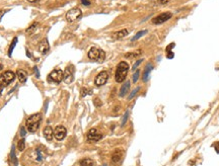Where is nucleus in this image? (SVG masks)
<instances>
[{"label":"nucleus","instance_id":"nucleus-1","mask_svg":"<svg viewBox=\"0 0 219 166\" xmlns=\"http://www.w3.org/2000/svg\"><path fill=\"white\" fill-rule=\"evenodd\" d=\"M129 71V65H128L127 62L125 61H122L118 64L117 66V70H116V74H115V79L118 83H121L126 79L127 77V73Z\"/></svg>","mask_w":219,"mask_h":166},{"label":"nucleus","instance_id":"nucleus-2","mask_svg":"<svg viewBox=\"0 0 219 166\" xmlns=\"http://www.w3.org/2000/svg\"><path fill=\"white\" fill-rule=\"evenodd\" d=\"M42 120V114H34L33 116H31L26 120V127L28 129V132L31 133H34L37 130H38L40 123Z\"/></svg>","mask_w":219,"mask_h":166},{"label":"nucleus","instance_id":"nucleus-3","mask_svg":"<svg viewBox=\"0 0 219 166\" xmlns=\"http://www.w3.org/2000/svg\"><path fill=\"white\" fill-rule=\"evenodd\" d=\"M88 58L90 60L92 61H97V62H103L104 60H105V57H106V54L105 52H104L103 50L98 49V48H95L93 47L89 51H88Z\"/></svg>","mask_w":219,"mask_h":166},{"label":"nucleus","instance_id":"nucleus-4","mask_svg":"<svg viewBox=\"0 0 219 166\" xmlns=\"http://www.w3.org/2000/svg\"><path fill=\"white\" fill-rule=\"evenodd\" d=\"M15 76L16 75L12 71H5L4 73L0 75V86L2 88L6 87L7 85H9V83H11L15 79Z\"/></svg>","mask_w":219,"mask_h":166},{"label":"nucleus","instance_id":"nucleus-5","mask_svg":"<svg viewBox=\"0 0 219 166\" xmlns=\"http://www.w3.org/2000/svg\"><path fill=\"white\" fill-rule=\"evenodd\" d=\"M81 15H82V11L79 8H72L66 13L65 17H66V20L71 23L81 17Z\"/></svg>","mask_w":219,"mask_h":166},{"label":"nucleus","instance_id":"nucleus-6","mask_svg":"<svg viewBox=\"0 0 219 166\" xmlns=\"http://www.w3.org/2000/svg\"><path fill=\"white\" fill-rule=\"evenodd\" d=\"M63 74L64 72L61 70V69H55L53 70L51 73L49 74V77H48V80L55 83H60L63 80Z\"/></svg>","mask_w":219,"mask_h":166},{"label":"nucleus","instance_id":"nucleus-7","mask_svg":"<svg viewBox=\"0 0 219 166\" xmlns=\"http://www.w3.org/2000/svg\"><path fill=\"white\" fill-rule=\"evenodd\" d=\"M172 16V12H164V13H161V14L157 15L155 18H153V19H152V22H153L154 25H161V23H164L165 21L170 19Z\"/></svg>","mask_w":219,"mask_h":166},{"label":"nucleus","instance_id":"nucleus-8","mask_svg":"<svg viewBox=\"0 0 219 166\" xmlns=\"http://www.w3.org/2000/svg\"><path fill=\"white\" fill-rule=\"evenodd\" d=\"M109 79V73L106 71H101L100 73H98V75L95 77L94 83L97 86H103L105 85L106 81Z\"/></svg>","mask_w":219,"mask_h":166},{"label":"nucleus","instance_id":"nucleus-9","mask_svg":"<svg viewBox=\"0 0 219 166\" xmlns=\"http://www.w3.org/2000/svg\"><path fill=\"white\" fill-rule=\"evenodd\" d=\"M74 74V67L73 66H68L67 68L65 69V71H64V74H63V80L65 81V83H71L73 81V76Z\"/></svg>","mask_w":219,"mask_h":166},{"label":"nucleus","instance_id":"nucleus-10","mask_svg":"<svg viewBox=\"0 0 219 166\" xmlns=\"http://www.w3.org/2000/svg\"><path fill=\"white\" fill-rule=\"evenodd\" d=\"M66 134H67V130L65 127L63 126H57L55 128L54 131V136L58 141H62L64 138L66 137Z\"/></svg>","mask_w":219,"mask_h":166},{"label":"nucleus","instance_id":"nucleus-11","mask_svg":"<svg viewBox=\"0 0 219 166\" xmlns=\"http://www.w3.org/2000/svg\"><path fill=\"white\" fill-rule=\"evenodd\" d=\"M103 138V135L97 129H90L87 133V140L90 142H98Z\"/></svg>","mask_w":219,"mask_h":166},{"label":"nucleus","instance_id":"nucleus-12","mask_svg":"<svg viewBox=\"0 0 219 166\" xmlns=\"http://www.w3.org/2000/svg\"><path fill=\"white\" fill-rule=\"evenodd\" d=\"M39 49H40V52L42 53L43 55L47 54L48 52H49L50 50V45H49V42H48L47 39H43L41 42H40L39 44Z\"/></svg>","mask_w":219,"mask_h":166},{"label":"nucleus","instance_id":"nucleus-13","mask_svg":"<svg viewBox=\"0 0 219 166\" xmlns=\"http://www.w3.org/2000/svg\"><path fill=\"white\" fill-rule=\"evenodd\" d=\"M128 34H129L128 29H121V31H116V33H114V34H113V39H115V40L123 39V37H127V36H128Z\"/></svg>","mask_w":219,"mask_h":166},{"label":"nucleus","instance_id":"nucleus-14","mask_svg":"<svg viewBox=\"0 0 219 166\" xmlns=\"http://www.w3.org/2000/svg\"><path fill=\"white\" fill-rule=\"evenodd\" d=\"M53 136H54V131H53L52 128L50 126H48L44 129V137L47 139L48 141H51L53 139Z\"/></svg>","mask_w":219,"mask_h":166},{"label":"nucleus","instance_id":"nucleus-15","mask_svg":"<svg viewBox=\"0 0 219 166\" xmlns=\"http://www.w3.org/2000/svg\"><path fill=\"white\" fill-rule=\"evenodd\" d=\"M129 89H130V82L127 81V82H125L124 84L122 85L121 89H120L119 95L121 96V97H124V96L128 93V91H129Z\"/></svg>","mask_w":219,"mask_h":166},{"label":"nucleus","instance_id":"nucleus-16","mask_svg":"<svg viewBox=\"0 0 219 166\" xmlns=\"http://www.w3.org/2000/svg\"><path fill=\"white\" fill-rule=\"evenodd\" d=\"M16 75L18 77V80H20L21 83H25L26 81V79H28V74H26V72L25 70H22V69H18L16 72Z\"/></svg>","mask_w":219,"mask_h":166},{"label":"nucleus","instance_id":"nucleus-17","mask_svg":"<svg viewBox=\"0 0 219 166\" xmlns=\"http://www.w3.org/2000/svg\"><path fill=\"white\" fill-rule=\"evenodd\" d=\"M153 69V66L151 65V64H148L147 66H146L145 70H144V73H143V81L146 82L148 80V77H149V74H150L151 70Z\"/></svg>","mask_w":219,"mask_h":166},{"label":"nucleus","instance_id":"nucleus-18","mask_svg":"<svg viewBox=\"0 0 219 166\" xmlns=\"http://www.w3.org/2000/svg\"><path fill=\"white\" fill-rule=\"evenodd\" d=\"M142 54V52H141V50L137 51V52H132V53H127V54H125V58H128V59H135L137 57H139V56Z\"/></svg>","mask_w":219,"mask_h":166},{"label":"nucleus","instance_id":"nucleus-19","mask_svg":"<svg viewBox=\"0 0 219 166\" xmlns=\"http://www.w3.org/2000/svg\"><path fill=\"white\" fill-rule=\"evenodd\" d=\"M93 164H94V162L90 158H85L80 161V166H93Z\"/></svg>","mask_w":219,"mask_h":166},{"label":"nucleus","instance_id":"nucleus-20","mask_svg":"<svg viewBox=\"0 0 219 166\" xmlns=\"http://www.w3.org/2000/svg\"><path fill=\"white\" fill-rule=\"evenodd\" d=\"M121 158H122V152L121 151H116L113 154V157H112V161L115 162V163H117V162H119L120 160H121Z\"/></svg>","mask_w":219,"mask_h":166},{"label":"nucleus","instance_id":"nucleus-21","mask_svg":"<svg viewBox=\"0 0 219 166\" xmlns=\"http://www.w3.org/2000/svg\"><path fill=\"white\" fill-rule=\"evenodd\" d=\"M16 44H17V37H14L12 43H11V45H10V47H9V50H8V56H9V57L12 55L13 49H14L15 46H16Z\"/></svg>","mask_w":219,"mask_h":166},{"label":"nucleus","instance_id":"nucleus-22","mask_svg":"<svg viewBox=\"0 0 219 166\" xmlns=\"http://www.w3.org/2000/svg\"><path fill=\"white\" fill-rule=\"evenodd\" d=\"M38 25H39V23H38V22H34L33 25H32L30 26V28L26 29V33H28V34H33L34 31V29L38 28Z\"/></svg>","mask_w":219,"mask_h":166},{"label":"nucleus","instance_id":"nucleus-23","mask_svg":"<svg viewBox=\"0 0 219 166\" xmlns=\"http://www.w3.org/2000/svg\"><path fill=\"white\" fill-rule=\"evenodd\" d=\"M17 148L20 151H22V150H25L26 148V143H25V139H21V140H20V142H18V144H17Z\"/></svg>","mask_w":219,"mask_h":166},{"label":"nucleus","instance_id":"nucleus-24","mask_svg":"<svg viewBox=\"0 0 219 166\" xmlns=\"http://www.w3.org/2000/svg\"><path fill=\"white\" fill-rule=\"evenodd\" d=\"M146 33H147V31H139V33H138L134 37H133L132 41L134 42V41H136V40H138V39H139V37H141L143 36V34H145Z\"/></svg>","mask_w":219,"mask_h":166},{"label":"nucleus","instance_id":"nucleus-25","mask_svg":"<svg viewBox=\"0 0 219 166\" xmlns=\"http://www.w3.org/2000/svg\"><path fill=\"white\" fill-rule=\"evenodd\" d=\"M139 90H140V87H137V88H135V89H134V90H133V91H132V93H131V94L129 95V98H128V99H129V100H131V99H132V98L134 97V96H135L136 94H137V93H138V91H139Z\"/></svg>","mask_w":219,"mask_h":166},{"label":"nucleus","instance_id":"nucleus-26","mask_svg":"<svg viewBox=\"0 0 219 166\" xmlns=\"http://www.w3.org/2000/svg\"><path fill=\"white\" fill-rule=\"evenodd\" d=\"M139 75H140V71L139 70H137L134 74H133V82H134V83L137 82L138 78H139Z\"/></svg>","mask_w":219,"mask_h":166},{"label":"nucleus","instance_id":"nucleus-27","mask_svg":"<svg viewBox=\"0 0 219 166\" xmlns=\"http://www.w3.org/2000/svg\"><path fill=\"white\" fill-rule=\"evenodd\" d=\"M128 117H129V111H126V112H125V114H124V119H123V120H122V126H124L125 124H126V122L128 120Z\"/></svg>","mask_w":219,"mask_h":166},{"label":"nucleus","instance_id":"nucleus-28","mask_svg":"<svg viewBox=\"0 0 219 166\" xmlns=\"http://www.w3.org/2000/svg\"><path fill=\"white\" fill-rule=\"evenodd\" d=\"M142 61H143V60H142V59H140V60H138V61H137V62H136V63L134 64V66H133V68H132V69H133V70H136V68H137V67H138V66H139V65H140V64H141V63H142Z\"/></svg>","mask_w":219,"mask_h":166},{"label":"nucleus","instance_id":"nucleus-29","mask_svg":"<svg viewBox=\"0 0 219 166\" xmlns=\"http://www.w3.org/2000/svg\"><path fill=\"white\" fill-rule=\"evenodd\" d=\"M88 93H92V92H88V90H87L86 88H82V90H81V95L82 96H85L86 94H88Z\"/></svg>","mask_w":219,"mask_h":166},{"label":"nucleus","instance_id":"nucleus-30","mask_svg":"<svg viewBox=\"0 0 219 166\" xmlns=\"http://www.w3.org/2000/svg\"><path fill=\"white\" fill-rule=\"evenodd\" d=\"M81 3L84 6H88V5H90V0H81Z\"/></svg>","mask_w":219,"mask_h":166},{"label":"nucleus","instance_id":"nucleus-31","mask_svg":"<svg viewBox=\"0 0 219 166\" xmlns=\"http://www.w3.org/2000/svg\"><path fill=\"white\" fill-rule=\"evenodd\" d=\"M7 11H8V10H7V9H2V10H0V20H1L2 16H3V15H4Z\"/></svg>","mask_w":219,"mask_h":166},{"label":"nucleus","instance_id":"nucleus-32","mask_svg":"<svg viewBox=\"0 0 219 166\" xmlns=\"http://www.w3.org/2000/svg\"><path fill=\"white\" fill-rule=\"evenodd\" d=\"M26 129L22 127V128H21V129H20V135L22 136V137H25V136H26Z\"/></svg>","mask_w":219,"mask_h":166},{"label":"nucleus","instance_id":"nucleus-33","mask_svg":"<svg viewBox=\"0 0 219 166\" xmlns=\"http://www.w3.org/2000/svg\"><path fill=\"white\" fill-rule=\"evenodd\" d=\"M170 1H172V0H159V3L160 4H167V3H169V2H170Z\"/></svg>","mask_w":219,"mask_h":166},{"label":"nucleus","instance_id":"nucleus-34","mask_svg":"<svg viewBox=\"0 0 219 166\" xmlns=\"http://www.w3.org/2000/svg\"><path fill=\"white\" fill-rule=\"evenodd\" d=\"M166 57L169 58V59H172V58H173V53H172V52H170H170H167Z\"/></svg>","mask_w":219,"mask_h":166},{"label":"nucleus","instance_id":"nucleus-35","mask_svg":"<svg viewBox=\"0 0 219 166\" xmlns=\"http://www.w3.org/2000/svg\"><path fill=\"white\" fill-rule=\"evenodd\" d=\"M94 104H95V105H100V100H98V98H97V99H95L94 100Z\"/></svg>","mask_w":219,"mask_h":166},{"label":"nucleus","instance_id":"nucleus-36","mask_svg":"<svg viewBox=\"0 0 219 166\" xmlns=\"http://www.w3.org/2000/svg\"><path fill=\"white\" fill-rule=\"evenodd\" d=\"M34 71H36V74H37L36 76H37V77H39V76H40V72L38 71V69H37V67H34Z\"/></svg>","mask_w":219,"mask_h":166},{"label":"nucleus","instance_id":"nucleus-37","mask_svg":"<svg viewBox=\"0 0 219 166\" xmlns=\"http://www.w3.org/2000/svg\"><path fill=\"white\" fill-rule=\"evenodd\" d=\"M26 1L31 2V3H36V2H38L39 0H26Z\"/></svg>","mask_w":219,"mask_h":166},{"label":"nucleus","instance_id":"nucleus-38","mask_svg":"<svg viewBox=\"0 0 219 166\" xmlns=\"http://www.w3.org/2000/svg\"><path fill=\"white\" fill-rule=\"evenodd\" d=\"M1 94H2V87L0 86V95H1Z\"/></svg>","mask_w":219,"mask_h":166},{"label":"nucleus","instance_id":"nucleus-39","mask_svg":"<svg viewBox=\"0 0 219 166\" xmlns=\"http://www.w3.org/2000/svg\"><path fill=\"white\" fill-rule=\"evenodd\" d=\"M2 68H3V67H2V65H0V70H1Z\"/></svg>","mask_w":219,"mask_h":166},{"label":"nucleus","instance_id":"nucleus-40","mask_svg":"<svg viewBox=\"0 0 219 166\" xmlns=\"http://www.w3.org/2000/svg\"><path fill=\"white\" fill-rule=\"evenodd\" d=\"M101 166H106V164H104V165H101Z\"/></svg>","mask_w":219,"mask_h":166}]
</instances>
